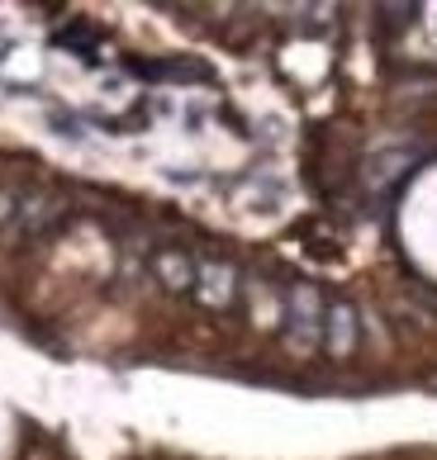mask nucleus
<instances>
[{
  "label": "nucleus",
  "instance_id": "7ed1b4c3",
  "mask_svg": "<svg viewBox=\"0 0 437 460\" xmlns=\"http://www.w3.org/2000/svg\"><path fill=\"white\" fill-rule=\"evenodd\" d=\"M157 276L172 289H191L195 285V261L181 257V252H162V257H157Z\"/></svg>",
  "mask_w": 437,
  "mask_h": 460
},
{
  "label": "nucleus",
  "instance_id": "f03ea898",
  "mask_svg": "<svg viewBox=\"0 0 437 460\" xmlns=\"http://www.w3.org/2000/svg\"><path fill=\"white\" fill-rule=\"evenodd\" d=\"M195 280H200V295H205L210 304H224V299L233 295V270L218 266V261L195 266Z\"/></svg>",
  "mask_w": 437,
  "mask_h": 460
},
{
  "label": "nucleus",
  "instance_id": "f257e3e1",
  "mask_svg": "<svg viewBox=\"0 0 437 460\" xmlns=\"http://www.w3.org/2000/svg\"><path fill=\"white\" fill-rule=\"evenodd\" d=\"M352 342H357V314L347 309V304H333V309H324V347L333 356H347Z\"/></svg>",
  "mask_w": 437,
  "mask_h": 460
}]
</instances>
